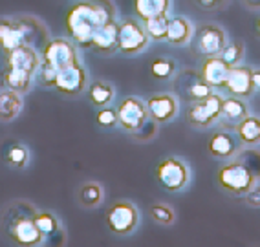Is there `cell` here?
Masks as SVG:
<instances>
[{
	"mask_svg": "<svg viewBox=\"0 0 260 247\" xmlns=\"http://www.w3.org/2000/svg\"><path fill=\"white\" fill-rule=\"evenodd\" d=\"M251 75H253V68L251 66H244V64L231 66L228 79H225V84H223V90L229 95H235V97H242V99L249 97L251 93L255 92L253 77Z\"/></svg>",
	"mask_w": 260,
	"mask_h": 247,
	"instance_id": "cell-14",
	"label": "cell"
},
{
	"mask_svg": "<svg viewBox=\"0 0 260 247\" xmlns=\"http://www.w3.org/2000/svg\"><path fill=\"white\" fill-rule=\"evenodd\" d=\"M103 196H105V192H103V185L98 182H86L81 185L79 192H77V198H79V203L83 207H88V209H92V207H98L99 203L103 201Z\"/></svg>",
	"mask_w": 260,
	"mask_h": 247,
	"instance_id": "cell-26",
	"label": "cell"
},
{
	"mask_svg": "<svg viewBox=\"0 0 260 247\" xmlns=\"http://www.w3.org/2000/svg\"><path fill=\"white\" fill-rule=\"evenodd\" d=\"M222 104L223 97L214 92L202 101H192V104L187 110V121L196 128H207L222 119Z\"/></svg>",
	"mask_w": 260,
	"mask_h": 247,
	"instance_id": "cell-8",
	"label": "cell"
},
{
	"mask_svg": "<svg viewBox=\"0 0 260 247\" xmlns=\"http://www.w3.org/2000/svg\"><path fill=\"white\" fill-rule=\"evenodd\" d=\"M42 62L50 64L55 70H62L66 66L79 62L77 44L72 39H48L42 46Z\"/></svg>",
	"mask_w": 260,
	"mask_h": 247,
	"instance_id": "cell-7",
	"label": "cell"
},
{
	"mask_svg": "<svg viewBox=\"0 0 260 247\" xmlns=\"http://www.w3.org/2000/svg\"><path fill=\"white\" fill-rule=\"evenodd\" d=\"M117 35H119V22L116 19L107 22L95 33V37L92 41V50H95L101 55H110V53L117 52Z\"/></svg>",
	"mask_w": 260,
	"mask_h": 247,
	"instance_id": "cell-18",
	"label": "cell"
},
{
	"mask_svg": "<svg viewBox=\"0 0 260 247\" xmlns=\"http://www.w3.org/2000/svg\"><path fill=\"white\" fill-rule=\"evenodd\" d=\"M150 218L159 225H171L174 224V220H176V215H174V209L167 203H154L150 205L149 210Z\"/></svg>",
	"mask_w": 260,
	"mask_h": 247,
	"instance_id": "cell-31",
	"label": "cell"
},
{
	"mask_svg": "<svg viewBox=\"0 0 260 247\" xmlns=\"http://www.w3.org/2000/svg\"><path fill=\"white\" fill-rule=\"evenodd\" d=\"M86 93H88L90 103H92L93 107L103 108V107H108V104L114 101V97H116V88H114L110 83H107V81H98V83L88 84Z\"/></svg>",
	"mask_w": 260,
	"mask_h": 247,
	"instance_id": "cell-24",
	"label": "cell"
},
{
	"mask_svg": "<svg viewBox=\"0 0 260 247\" xmlns=\"http://www.w3.org/2000/svg\"><path fill=\"white\" fill-rule=\"evenodd\" d=\"M213 92H214V88L211 84L205 83L204 79L196 81V83H192L189 88H187V95H189L190 101H202V99L209 97Z\"/></svg>",
	"mask_w": 260,
	"mask_h": 247,
	"instance_id": "cell-34",
	"label": "cell"
},
{
	"mask_svg": "<svg viewBox=\"0 0 260 247\" xmlns=\"http://www.w3.org/2000/svg\"><path fill=\"white\" fill-rule=\"evenodd\" d=\"M149 35L143 24L136 19H123L119 22V35H117V52L123 55H140L149 46Z\"/></svg>",
	"mask_w": 260,
	"mask_h": 247,
	"instance_id": "cell-6",
	"label": "cell"
},
{
	"mask_svg": "<svg viewBox=\"0 0 260 247\" xmlns=\"http://www.w3.org/2000/svg\"><path fill=\"white\" fill-rule=\"evenodd\" d=\"M95 121H98V125L103 126V128H112V126H116L117 125V110H114V108H110V107L99 108Z\"/></svg>",
	"mask_w": 260,
	"mask_h": 247,
	"instance_id": "cell-35",
	"label": "cell"
},
{
	"mask_svg": "<svg viewBox=\"0 0 260 247\" xmlns=\"http://www.w3.org/2000/svg\"><path fill=\"white\" fill-rule=\"evenodd\" d=\"M244 53H246L244 44H242L240 41H235V42H228V46L223 48V52L220 53V57H222L229 66H237V64H240L242 59H244Z\"/></svg>",
	"mask_w": 260,
	"mask_h": 247,
	"instance_id": "cell-32",
	"label": "cell"
},
{
	"mask_svg": "<svg viewBox=\"0 0 260 247\" xmlns=\"http://www.w3.org/2000/svg\"><path fill=\"white\" fill-rule=\"evenodd\" d=\"M171 0H134V13L143 22L152 17L169 15Z\"/></svg>",
	"mask_w": 260,
	"mask_h": 247,
	"instance_id": "cell-23",
	"label": "cell"
},
{
	"mask_svg": "<svg viewBox=\"0 0 260 247\" xmlns=\"http://www.w3.org/2000/svg\"><path fill=\"white\" fill-rule=\"evenodd\" d=\"M156 180L165 191L178 192L187 187L190 180V170L185 165V161H181L178 158H167L156 167Z\"/></svg>",
	"mask_w": 260,
	"mask_h": 247,
	"instance_id": "cell-9",
	"label": "cell"
},
{
	"mask_svg": "<svg viewBox=\"0 0 260 247\" xmlns=\"http://www.w3.org/2000/svg\"><path fill=\"white\" fill-rule=\"evenodd\" d=\"M176 74V62L172 59H167V57H158L150 62V75L154 79L159 81H167L171 79L172 75Z\"/></svg>",
	"mask_w": 260,
	"mask_h": 247,
	"instance_id": "cell-29",
	"label": "cell"
},
{
	"mask_svg": "<svg viewBox=\"0 0 260 247\" xmlns=\"http://www.w3.org/2000/svg\"><path fill=\"white\" fill-rule=\"evenodd\" d=\"M53 88L66 97H79L88 88V72L83 64L75 62L57 72V81Z\"/></svg>",
	"mask_w": 260,
	"mask_h": 247,
	"instance_id": "cell-11",
	"label": "cell"
},
{
	"mask_svg": "<svg viewBox=\"0 0 260 247\" xmlns=\"http://www.w3.org/2000/svg\"><path fill=\"white\" fill-rule=\"evenodd\" d=\"M260 178V154H251V163H246L242 159H233L218 168L216 182L223 191L235 196H244L247 191L258 183Z\"/></svg>",
	"mask_w": 260,
	"mask_h": 247,
	"instance_id": "cell-3",
	"label": "cell"
},
{
	"mask_svg": "<svg viewBox=\"0 0 260 247\" xmlns=\"http://www.w3.org/2000/svg\"><path fill=\"white\" fill-rule=\"evenodd\" d=\"M229 70H231V66L223 61L220 55L205 57L200 75H202V79L207 84H211L213 88H223L225 79H228V75H229Z\"/></svg>",
	"mask_w": 260,
	"mask_h": 247,
	"instance_id": "cell-17",
	"label": "cell"
},
{
	"mask_svg": "<svg viewBox=\"0 0 260 247\" xmlns=\"http://www.w3.org/2000/svg\"><path fill=\"white\" fill-rule=\"evenodd\" d=\"M48 41V31L39 20L31 17H19V19H0V52L10 53L11 50L24 44L33 46L39 42L44 46Z\"/></svg>",
	"mask_w": 260,
	"mask_h": 247,
	"instance_id": "cell-2",
	"label": "cell"
},
{
	"mask_svg": "<svg viewBox=\"0 0 260 247\" xmlns=\"http://www.w3.org/2000/svg\"><path fill=\"white\" fill-rule=\"evenodd\" d=\"M24 99L22 93L6 88L0 90V121H13L22 112Z\"/></svg>",
	"mask_w": 260,
	"mask_h": 247,
	"instance_id": "cell-19",
	"label": "cell"
},
{
	"mask_svg": "<svg viewBox=\"0 0 260 247\" xmlns=\"http://www.w3.org/2000/svg\"><path fill=\"white\" fill-rule=\"evenodd\" d=\"M196 4L202 6V8L207 10V11H213V10H220V8H223L225 0H196Z\"/></svg>",
	"mask_w": 260,
	"mask_h": 247,
	"instance_id": "cell-37",
	"label": "cell"
},
{
	"mask_svg": "<svg viewBox=\"0 0 260 247\" xmlns=\"http://www.w3.org/2000/svg\"><path fill=\"white\" fill-rule=\"evenodd\" d=\"M138 225H140V210L132 201H116L107 210V227L110 233L117 234V236H126V234L134 233Z\"/></svg>",
	"mask_w": 260,
	"mask_h": 247,
	"instance_id": "cell-5",
	"label": "cell"
},
{
	"mask_svg": "<svg viewBox=\"0 0 260 247\" xmlns=\"http://www.w3.org/2000/svg\"><path fill=\"white\" fill-rule=\"evenodd\" d=\"M2 83L6 88L13 90L19 93H28L33 86V74L24 70H15V68H6L2 74Z\"/></svg>",
	"mask_w": 260,
	"mask_h": 247,
	"instance_id": "cell-22",
	"label": "cell"
},
{
	"mask_svg": "<svg viewBox=\"0 0 260 247\" xmlns=\"http://www.w3.org/2000/svg\"><path fill=\"white\" fill-rule=\"evenodd\" d=\"M35 210L29 209V213L22 210V213H15L10 220H6V233L13 240L17 245H26V247H35L46 242V236L41 233V229L35 224Z\"/></svg>",
	"mask_w": 260,
	"mask_h": 247,
	"instance_id": "cell-4",
	"label": "cell"
},
{
	"mask_svg": "<svg viewBox=\"0 0 260 247\" xmlns=\"http://www.w3.org/2000/svg\"><path fill=\"white\" fill-rule=\"evenodd\" d=\"M57 72L59 70L51 68V66L46 64V62H41L39 70L35 72V75H33V81H37V84H41V86H44V88H53V86H55V81H57Z\"/></svg>",
	"mask_w": 260,
	"mask_h": 247,
	"instance_id": "cell-33",
	"label": "cell"
},
{
	"mask_svg": "<svg viewBox=\"0 0 260 247\" xmlns=\"http://www.w3.org/2000/svg\"><path fill=\"white\" fill-rule=\"evenodd\" d=\"M149 121V110L143 99L140 97H125L117 107V125L126 132H140Z\"/></svg>",
	"mask_w": 260,
	"mask_h": 247,
	"instance_id": "cell-10",
	"label": "cell"
},
{
	"mask_svg": "<svg viewBox=\"0 0 260 247\" xmlns=\"http://www.w3.org/2000/svg\"><path fill=\"white\" fill-rule=\"evenodd\" d=\"M253 86H255V90H258L260 92V70H253Z\"/></svg>",
	"mask_w": 260,
	"mask_h": 247,
	"instance_id": "cell-38",
	"label": "cell"
},
{
	"mask_svg": "<svg viewBox=\"0 0 260 247\" xmlns=\"http://www.w3.org/2000/svg\"><path fill=\"white\" fill-rule=\"evenodd\" d=\"M33 218H35L37 227L41 229V233L46 238L59 231V220L51 215V213H48V210H35Z\"/></svg>",
	"mask_w": 260,
	"mask_h": 247,
	"instance_id": "cell-30",
	"label": "cell"
},
{
	"mask_svg": "<svg viewBox=\"0 0 260 247\" xmlns=\"http://www.w3.org/2000/svg\"><path fill=\"white\" fill-rule=\"evenodd\" d=\"M240 147H244V145L240 143L238 135L225 130H220L216 134H213L209 137V141H207V152L214 159L235 158L240 152Z\"/></svg>",
	"mask_w": 260,
	"mask_h": 247,
	"instance_id": "cell-15",
	"label": "cell"
},
{
	"mask_svg": "<svg viewBox=\"0 0 260 247\" xmlns=\"http://www.w3.org/2000/svg\"><path fill=\"white\" fill-rule=\"evenodd\" d=\"M6 163L13 168H24L29 161V150L22 143H11L4 152Z\"/></svg>",
	"mask_w": 260,
	"mask_h": 247,
	"instance_id": "cell-28",
	"label": "cell"
},
{
	"mask_svg": "<svg viewBox=\"0 0 260 247\" xmlns=\"http://www.w3.org/2000/svg\"><path fill=\"white\" fill-rule=\"evenodd\" d=\"M147 110H149V117L154 123H169L178 116V99L172 93H152L150 97L145 101Z\"/></svg>",
	"mask_w": 260,
	"mask_h": 247,
	"instance_id": "cell-12",
	"label": "cell"
},
{
	"mask_svg": "<svg viewBox=\"0 0 260 247\" xmlns=\"http://www.w3.org/2000/svg\"><path fill=\"white\" fill-rule=\"evenodd\" d=\"M192 37V24L185 17H169L167 39L165 41L172 46L187 44Z\"/></svg>",
	"mask_w": 260,
	"mask_h": 247,
	"instance_id": "cell-21",
	"label": "cell"
},
{
	"mask_svg": "<svg viewBox=\"0 0 260 247\" xmlns=\"http://www.w3.org/2000/svg\"><path fill=\"white\" fill-rule=\"evenodd\" d=\"M255 31H256V35L260 37V19L256 20V26H255Z\"/></svg>",
	"mask_w": 260,
	"mask_h": 247,
	"instance_id": "cell-40",
	"label": "cell"
},
{
	"mask_svg": "<svg viewBox=\"0 0 260 247\" xmlns=\"http://www.w3.org/2000/svg\"><path fill=\"white\" fill-rule=\"evenodd\" d=\"M41 62H42L41 53L35 50V46H29V44H24V46L15 48L10 53H6V68L24 70L35 75Z\"/></svg>",
	"mask_w": 260,
	"mask_h": 247,
	"instance_id": "cell-16",
	"label": "cell"
},
{
	"mask_svg": "<svg viewBox=\"0 0 260 247\" xmlns=\"http://www.w3.org/2000/svg\"><path fill=\"white\" fill-rule=\"evenodd\" d=\"M249 116V108H247V103L242 97H223V104H222V117L225 121L237 125L240 123L244 117Z\"/></svg>",
	"mask_w": 260,
	"mask_h": 247,
	"instance_id": "cell-25",
	"label": "cell"
},
{
	"mask_svg": "<svg viewBox=\"0 0 260 247\" xmlns=\"http://www.w3.org/2000/svg\"><path fill=\"white\" fill-rule=\"evenodd\" d=\"M143 28L149 35L150 41L161 42L167 39V28H169V15H159L152 19L143 20Z\"/></svg>",
	"mask_w": 260,
	"mask_h": 247,
	"instance_id": "cell-27",
	"label": "cell"
},
{
	"mask_svg": "<svg viewBox=\"0 0 260 247\" xmlns=\"http://www.w3.org/2000/svg\"><path fill=\"white\" fill-rule=\"evenodd\" d=\"M246 201H247V205L251 207H260V185H255L251 191H247L246 194Z\"/></svg>",
	"mask_w": 260,
	"mask_h": 247,
	"instance_id": "cell-36",
	"label": "cell"
},
{
	"mask_svg": "<svg viewBox=\"0 0 260 247\" xmlns=\"http://www.w3.org/2000/svg\"><path fill=\"white\" fill-rule=\"evenodd\" d=\"M198 50L204 53V57H214L223 52L228 46V33L218 24H205L198 31Z\"/></svg>",
	"mask_w": 260,
	"mask_h": 247,
	"instance_id": "cell-13",
	"label": "cell"
},
{
	"mask_svg": "<svg viewBox=\"0 0 260 247\" xmlns=\"http://www.w3.org/2000/svg\"><path fill=\"white\" fill-rule=\"evenodd\" d=\"M249 10H260V0H242Z\"/></svg>",
	"mask_w": 260,
	"mask_h": 247,
	"instance_id": "cell-39",
	"label": "cell"
},
{
	"mask_svg": "<svg viewBox=\"0 0 260 247\" xmlns=\"http://www.w3.org/2000/svg\"><path fill=\"white\" fill-rule=\"evenodd\" d=\"M235 134L244 147H255L260 143V116H247L235 125Z\"/></svg>",
	"mask_w": 260,
	"mask_h": 247,
	"instance_id": "cell-20",
	"label": "cell"
},
{
	"mask_svg": "<svg viewBox=\"0 0 260 247\" xmlns=\"http://www.w3.org/2000/svg\"><path fill=\"white\" fill-rule=\"evenodd\" d=\"M116 19V8L110 0H79L68 8L66 31L81 48H90L95 33Z\"/></svg>",
	"mask_w": 260,
	"mask_h": 247,
	"instance_id": "cell-1",
	"label": "cell"
}]
</instances>
